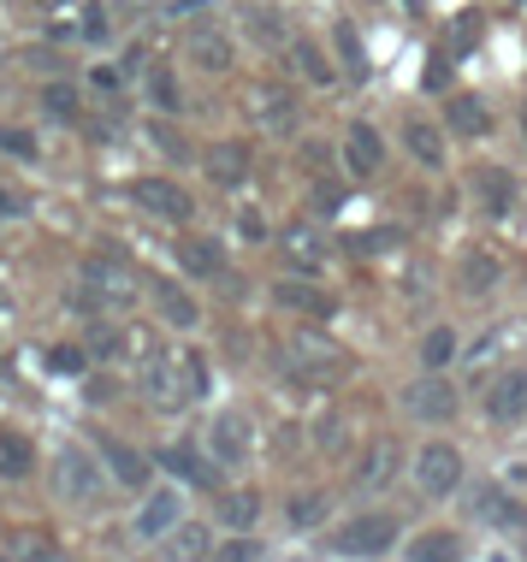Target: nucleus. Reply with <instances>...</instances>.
<instances>
[{
  "mask_svg": "<svg viewBox=\"0 0 527 562\" xmlns=\"http://www.w3.org/2000/svg\"><path fill=\"white\" fill-rule=\"evenodd\" d=\"M108 485V474H101V462L89 450H78V445H66L54 456V492L66 497V504H89V497Z\"/></svg>",
  "mask_w": 527,
  "mask_h": 562,
  "instance_id": "1",
  "label": "nucleus"
},
{
  "mask_svg": "<svg viewBox=\"0 0 527 562\" xmlns=\"http://www.w3.org/2000/svg\"><path fill=\"white\" fill-rule=\"evenodd\" d=\"M83 291L101 302V308H125V302H137V267L113 261V255H96V261L83 267Z\"/></svg>",
  "mask_w": 527,
  "mask_h": 562,
  "instance_id": "2",
  "label": "nucleus"
},
{
  "mask_svg": "<svg viewBox=\"0 0 527 562\" xmlns=\"http://www.w3.org/2000/svg\"><path fill=\"white\" fill-rule=\"evenodd\" d=\"M284 368L303 373V379H326V373H344L350 361H344V349L333 338H321V331H296V338L284 344Z\"/></svg>",
  "mask_w": 527,
  "mask_h": 562,
  "instance_id": "3",
  "label": "nucleus"
},
{
  "mask_svg": "<svg viewBox=\"0 0 527 562\" xmlns=\"http://www.w3.org/2000/svg\"><path fill=\"white\" fill-rule=\"evenodd\" d=\"M391 544H397V521L391 515H356V521H344L333 533V551L344 557H380Z\"/></svg>",
  "mask_w": 527,
  "mask_h": 562,
  "instance_id": "4",
  "label": "nucleus"
},
{
  "mask_svg": "<svg viewBox=\"0 0 527 562\" xmlns=\"http://www.w3.org/2000/svg\"><path fill=\"white\" fill-rule=\"evenodd\" d=\"M403 415L421 420V427H445L450 415H457V391L445 385V379H415V385H403Z\"/></svg>",
  "mask_w": 527,
  "mask_h": 562,
  "instance_id": "5",
  "label": "nucleus"
},
{
  "mask_svg": "<svg viewBox=\"0 0 527 562\" xmlns=\"http://www.w3.org/2000/svg\"><path fill=\"white\" fill-rule=\"evenodd\" d=\"M178 521H184L178 492H172V485H155V492L137 504V515H131V533H137V539H172Z\"/></svg>",
  "mask_w": 527,
  "mask_h": 562,
  "instance_id": "6",
  "label": "nucleus"
},
{
  "mask_svg": "<svg viewBox=\"0 0 527 562\" xmlns=\"http://www.w3.org/2000/svg\"><path fill=\"white\" fill-rule=\"evenodd\" d=\"M415 485H421V497H450L462 485V456L450 445H427L415 456Z\"/></svg>",
  "mask_w": 527,
  "mask_h": 562,
  "instance_id": "7",
  "label": "nucleus"
},
{
  "mask_svg": "<svg viewBox=\"0 0 527 562\" xmlns=\"http://www.w3.org/2000/svg\"><path fill=\"white\" fill-rule=\"evenodd\" d=\"M184 379H190V361H184V356H155V361L143 368L148 403H155V408H178L184 397H195V391H184Z\"/></svg>",
  "mask_w": 527,
  "mask_h": 562,
  "instance_id": "8",
  "label": "nucleus"
},
{
  "mask_svg": "<svg viewBox=\"0 0 527 562\" xmlns=\"http://www.w3.org/2000/svg\"><path fill=\"white\" fill-rule=\"evenodd\" d=\"M131 202L148 207L155 220H172V225H184V220H190V207H195L190 195L172 184V178H137V184H131Z\"/></svg>",
  "mask_w": 527,
  "mask_h": 562,
  "instance_id": "9",
  "label": "nucleus"
},
{
  "mask_svg": "<svg viewBox=\"0 0 527 562\" xmlns=\"http://www.w3.org/2000/svg\"><path fill=\"white\" fill-rule=\"evenodd\" d=\"M486 415L498 420V427H516V420H527V368H504L498 379H492Z\"/></svg>",
  "mask_w": 527,
  "mask_h": 562,
  "instance_id": "10",
  "label": "nucleus"
},
{
  "mask_svg": "<svg viewBox=\"0 0 527 562\" xmlns=\"http://www.w3.org/2000/svg\"><path fill=\"white\" fill-rule=\"evenodd\" d=\"M249 438H255V427H249L244 408H225V415H214V427H208V445H214L220 462H244Z\"/></svg>",
  "mask_w": 527,
  "mask_h": 562,
  "instance_id": "11",
  "label": "nucleus"
},
{
  "mask_svg": "<svg viewBox=\"0 0 527 562\" xmlns=\"http://www.w3.org/2000/svg\"><path fill=\"white\" fill-rule=\"evenodd\" d=\"M96 450H101V462H108V474L125 485V492H137V485H148V456H137L131 445H119L113 432H96Z\"/></svg>",
  "mask_w": 527,
  "mask_h": 562,
  "instance_id": "12",
  "label": "nucleus"
},
{
  "mask_svg": "<svg viewBox=\"0 0 527 562\" xmlns=\"http://www.w3.org/2000/svg\"><path fill=\"white\" fill-rule=\"evenodd\" d=\"M397 462H403V456H397V438H373L368 456L356 462V485H361V492H385V485L397 480Z\"/></svg>",
  "mask_w": 527,
  "mask_h": 562,
  "instance_id": "13",
  "label": "nucleus"
},
{
  "mask_svg": "<svg viewBox=\"0 0 527 562\" xmlns=\"http://www.w3.org/2000/svg\"><path fill=\"white\" fill-rule=\"evenodd\" d=\"M474 521L504 527V533H522V527H527V509L516 504V497H504L498 485H480V492H474Z\"/></svg>",
  "mask_w": 527,
  "mask_h": 562,
  "instance_id": "14",
  "label": "nucleus"
},
{
  "mask_svg": "<svg viewBox=\"0 0 527 562\" xmlns=\"http://www.w3.org/2000/svg\"><path fill=\"white\" fill-rule=\"evenodd\" d=\"M344 166H350L356 178H373L385 166V148H380V131L373 125H350V136H344Z\"/></svg>",
  "mask_w": 527,
  "mask_h": 562,
  "instance_id": "15",
  "label": "nucleus"
},
{
  "mask_svg": "<svg viewBox=\"0 0 527 562\" xmlns=\"http://www.w3.org/2000/svg\"><path fill=\"white\" fill-rule=\"evenodd\" d=\"M208 178H214L220 190H237L249 178V148H237V143L208 148Z\"/></svg>",
  "mask_w": 527,
  "mask_h": 562,
  "instance_id": "16",
  "label": "nucleus"
},
{
  "mask_svg": "<svg viewBox=\"0 0 527 562\" xmlns=\"http://www.w3.org/2000/svg\"><path fill=\"white\" fill-rule=\"evenodd\" d=\"M190 59L202 71H232V42H225L220 30H195V36H190Z\"/></svg>",
  "mask_w": 527,
  "mask_h": 562,
  "instance_id": "17",
  "label": "nucleus"
},
{
  "mask_svg": "<svg viewBox=\"0 0 527 562\" xmlns=\"http://www.w3.org/2000/svg\"><path fill=\"white\" fill-rule=\"evenodd\" d=\"M279 249H284V255H291V261H303V267H321V255H326V243H321V237H314V232H309V225H303V220H296V225H279Z\"/></svg>",
  "mask_w": 527,
  "mask_h": 562,
  "instance_id": "18",
  "label": "nucleus"
},
{
  "mask_svg": "<svg viewBox=\"0 0 527 562\" xmlns=\"http://www.w3.org/2000/svg\"><path fill=\"white\" fill-rule=\"evenodd\" d=\"M403 143H410V155H415L421 166H433V172L445 166V136H439V125H421V119H410Z\"/></svg>",
  "mask_w": 527,
  "mask_h": 562,
  "instance_id": "19",
  "label": "nucleus"
},
{
  "mask_svg": "<svg viewBox=\"0 0 527 562\" xmlns=\"http://www.w3.org/2000/svg\"><path fill=\"white\" fill-rule=\"evenodd\" d=\"M255 515H261V497H255V492H225L220 497V521L232 527V533H249Z\"/></svg>",
  "mask_w": 527,
  "mask_h": 562,
  "instance_id": "20",
  "label": "nucleus"
},
{
  "mask_svg": "<svg viewBox=\"0 0 527 562\" xmlns=\"http://www.w3.org/2000/svg\"><path fill=\"white\" fill-rule=\"evenodd\" d=\"M155 308L167 314L172 326H184V331H190L195 321H202V308H195V296H184L178 284H160V291H155Z\"/></svg>",
  "mask_w": 527,
  "mask_h": 562,
  "instance_id": "21",
  "label": "nucleus"
},
{
  "mask_svg": "<svg viewBox=\"0 0 527 562\" xmlns=\"http://www.w3.org/2000/svg\"><path fill=\"white\" fill-rule=\"evenodd\" d=\"M279 308H303V314H333V296L314 291V284H273Z\"/></svg>",
  "mask_w": 527,
  "mask_h": 562,
  "instance_id": "22",
  "label": "nucleus"
},
{
  "mask_svg": "<svg viewBox=\"0 0 527 562\" xmlns=\"http://www.w3.org/2000/svg\"><path fill=\"white\" fill-rule=\"evenodd\" d=\"M30 462H36V456H30V438L0 432V474H7V480H24V474H30Z\"/></svg>",
  "mask_w": 527,
  "mask_h": 562,
  "instance_id": "23",
  "label": "nucleus"
},
{
  "mask_svg": "<svg viewBox=\"0 0 527 562\" xmlns=\"http://www.w3.org/2000/svg\"><path fill=\"white\" fill-rule=\"evenodd\" d=\"M255 101H261L255 113H261V125H267V131H291V125H296V108H291V95H273V89H261Z\"/></svg>",
  "mask_w": 527,
  "mask_h": 562,
  "instance_id": "24",
  "label": "nucleus"
},
{
  "mask_svg": "<svg viewBox=\"0 0 527 562\" xmlns=\"http://www.w3.org/2000/svg\"><path fill=\"white\" fill-rule=\"evenodd\" d=\"M160 462H167L172 468V474L178 480H195V485H214V474H208V462H202V456H195V450H160Z\"/></svg>",
  "mask_w": 527,
  "mask_h": 562,
  "instance_id": "25",
  "label": "nucleus"
},
{
  "mask_svg": "<svg viewBox=\"0 0 527 562\" xmlns=\"http://www.w3.org/2000/svg\"><path fill=\"white\" fill-rule=\"evenodd\" d=\"M450 125H457L462 136H486V108H480L474 95H457L450 101Z\"/></svg>",
  "mask_w": 527,
  "mask_h": 562,
  "instance_id": "26",
  "label": "nucleus"
},
{
  "mask_svg": "<svg viewBox=\"0 0 527 562\" xmlns=\"http://www.w3.org/2000/svg\"><path fill=\"white\" fill-rule=\"evenodd\" d=\"M321 521H326V492H303V497H291V527L314 533Z\"/></svg>",
  "mask_w": 527,
  "mask_h": 562,
  "instance_id": "27",
  "label": "nucleus"
},
{
  "mask_svg": "<svg viewBox=\"0 0 527 562\" xmlns=\"http://www.w3.org/2000/svg\"><path fill=\"white\" fill-rule=\"evenodd\" d=\"M450 356H457V331H450V326H433L427 338H421V361H427V368H445Z\"/></svg>",
  "mask_w": 527,
  "mask_h": 562,
  "instance_id": "28",
  "label": "nucleus"
},
{
  "mask_svg": "<svg viewBox=\"0 0 527 562\" xmlns=\"http://www.w3.org/2000/svg\"><path fill=\"white\" fill-rule=\"evenodd\" d=\"M178 267H184V272H202V279H208V272H220V255H214V243H178Z\"/></svg>",
  "mask_w": 527,
  "mask_h": 562,
  "instance_id": "29",
  "label": "nucleus"
},
{
  "mask_svg": "<svg viewBox=\"0 0 527 562\" xmlns=\"http://www.w3.org/2000/svg\"><path fill=\"white\" fill-rule=\"evenodd\" d=\"M296 66H303L309 83H333V59L314 48V42H296Z\"/></svg>",
  "mask_w": 527,
  "mask_h": 562,
  "instance_id": "30",
  "label": "nucleus"
},
{
  "mask_svg": "<svg viewBox=\"0 0 527 562\" xmlns=\"http://www.w3.org/2000/svg\"><path fill=\"white\" fill-rule=\"evenodd\" d=\"M172 557H208V527L178 521V533H172Z\"/></svg>",
  "mask_w": 527,
  "mask_h": 562,
  "instance_id": "31",
  "label": "nucleus"
},
{
  "mask_svg": "<svg viewBox=\"0 0 527 562\" xmlns=\"http://www.w3.org/2000/svg\"><path fill=\"white\" fill-rule=\"evenodd\" d=\"M42 108H48L54 119H78V89H71V83H48V89H42Z\"/></svg>",
  "mask_w": 527,
  "mask_h": 562,
  "instance_id": "32",
  "label": "nucleus"
},
{
  "mask_svg": "<svg viewBox=\"0 0 527 562\" xmlns=\"http://www.w3.org/2000/svg\"><path fill=\"white\" fill-rule=\"evenodd\" d=\"M492 279H498V261H492V255H469V261H462V284H469V291H486Z\"/></svg>",
  "mask_w": 527,
  "mask_h": 562,
  "instance_id": "33",
  "label": "nucleus"
},
{
  "mask_svg": "<svg viewBox=\"0 0 527 562\" xmlns=\"http://www.w3.org/2000/svg\"><path fill=\"white\" fill-rule=\"evenodd\" d=\"M125 356L137 361V368H148V361L160 356V349H155V331H148V326H131V331H125Z\"/></svg>",
  "mask_w": 527,
  "mask_h": 562,
  "instance_id": "34",
  "label": "nucleus"
},
{
  "mask_svg": "<svg viewBox=\"0 0 527 562\" xmlns=\"http://www.w3.org/2000/svg\"><path fill=\"white\" fill-rule=\"evenodd\" d=\"M333 42H338V54L350 59V71H368V59H361V36H356L350 24H338V30H333Z\"/></svg>",
  "mask_w": 527,
  "mask_h": 562,
  "instance_id": "35",
  "label": "nucleus"
},
{
  "mask_svg": "<svg viewBox=\"0 0 527 562\" xmlns=\"http://www.w3.org/2000/svg\"><path fill=\"white\" fill-rule=\"evenodd\" d=\"M480 190H486L492 207L504 214V207H509V190H516V184H509V172H480Z\"/></svg>",
  "mask_w": 527,
  "mask_h": 562,
  "instance_id": "36",
  "label": "nucleus"
},
{
  "mask_svg": "<svg viewBox=\"0 0 527 562\" xmlns=\"http://www.w3.org/2000/svg\"><path fill=\"white\" fill-rule=\"evenodd\" d=\"M89 356H96V361H108V356H119V349H125V331H89Z\"/></svg>",
  "mask_w": 527,
  "mask_h": 562,
  "instance_id": "37",
  "label": "nucleus"
},
{
  "mask_svg": "<svg viewBox=\"0 0 527 562\" xmlns=\"http://www.w3.org/2000/svg\"><path fill=\"white\" fill-rule=\"evenodd\" d=\"M410 557H415V562H421V557H457V539H450V533L415 539V544H410Z\"/></svg>",
  "mask_w": 527,
  "mask_h": 562,
  "instance_id": "38",
  "label": "nucleus"
},
{
  "mask_svg": "<svg viewBox=\"0 0 527 562\" xmlns=\"http://www.w3.org/2000/svg\"><path fill=\"white\" fill-rule=\"evenodd\" d=\"M397 237H403V232H391V225H385V232H361V237H356V249H361V255H380L385 243H397Z\"/></svg>",
  "mask_w": 527,
  "mask_h": 562,
  "instance_id": "39",
  "label": "nucleus"
},
{
  "mask_svg": "<svg viewBox=\"0 0 527 562\" xmlns=\"http://www.w3.org/2000/svg\"><path fill=\"white\" fill-rule=\"evenodd\" d=\"M155 101H160V113H178V89L167 71H155Z\"/></svg>",
  "mask_w": 527,
  "mask_h": 562,
  "instance_id": "40",
  "label": "nucleus"
},
{
  "mask_svg": "<svg viewBox=\"0 0 527 562\" xmlns=\"http://www.w3.org/2000/svg\"><path fill=\"white\" fill-rule=\"evenodd\" d=\"M7 551H12V557H54V544H48V539H12Z\"/></svg>",
  "mask_w": 527,
  "mask_h": 562,
  "instance_id": "41",
  "label": "nucleus"
},
{
  "mask_svg": "<svg viewBox=\"0 0 527 562\" xmlns=\"http://www.w3.org/2000/svg\"><path fill=\"white\" fill-rule=\"evenodd\" d=\"M148 136H155L160 148H167V160H184V143H178V136H172L167 125H148Z\"/></svg>",
  "mask_w": 527,
  "mask_h": 562,
  "instance_id": "42",
  "label": "nucleus"
},
{
  "mask_svg": "<svg viewBox=\"0 0 527 562\" xmlns=\"http://www.w3.org/2000/svg\"><path fill=\"white\" fill-rule=\"evenodd\" d=\"M172 19H190V24H202V19H208V0H172Z\"/></svg>",
  "mask_w": 527,
  "mask_h": 562,
  "instance_id": "43",
  "label": "nucleus"
},
{
  "mask_svg": "<svg viewBox=\"0 0 527 562\" xmlns=\"http://www.w3.org/2000/svg\"><path fill=\"white\" fill-rule=\"evenodd\" d=\"M492 356H498V331H492V338H480V344L469 349V368H486Z\"/></svg>",
  "mask_w": 527,
  "mask_h": 562,
  "instance_id": "44",
  "label": "nucleus"
},
{
  "mask_svg": "<svg viewBox=\"0 0 527 562\" xmlns=\"http://www.w3.org/2000/svg\"><path fill=\"white\" fill-rule=\"evenodd\" d=\"M338 207H344L338 190H314V214H338Z\"/></svg>",
  "mask_w": 527,
  "mask_h": 562,
  "instance_id": "45",
  "label": "nucleus"
},
{
  "mask_svg": "<svg viewBox=\"0 0 527 562\" xmlns=\"http://www.w3.org/2000/svg\"><path fill=\"white\" fill-rule=\"evenodd\" d=\"M0 148H12V155H30V148H36V143H30L24 131H0Z\"/></svg>",
  "mask_w": 527,
  "mask_h": 562,
  "instance_id": "46",
  "label": "nucleus"
},
{
  "mask_svg": "<svg viewBox=\"0 0 527 562\" xmlns=\"http://www.w3.org/2000/svg\"><path fill=\"white\" fill-rule=\"evenodd\" d=\"M225 557H261V544H255V539H232V544H225Z\"/></svg>",
  "mask_w": 527,
  "mask_h": 562,
  "instance_id": "47",
  "label": "nucleus"
},
{
  "mask_svg": "<svg viewBox=\"0 0 527 562\" xmlns=\"http://www.w3.org/2000/svg\"><path fill=\"white\" fill-rule=\"evenodd\" d=\"M19 207H24L19 195H12V190H0V220H12V214H19Z\"/></svg>",
  "mask_w": 527,
  "mask_h": 562,
  "instance_id": "48",
  "label": "nucleus"
},
{
  "mask_svg": "<svg viewBox=\"0 0 527 562\" xmlns=\"http://www.w3.org/2000/svg\"><path fill=\"white\" fill-rule=\"evenodd\" d=\"M522 136H527V113H522Z\"/></svg>",
  "mask_w": 527,
  "mask_h": 562,
  "instance_id": "49",
  "label": "nucleus"
},
{
  "mask_svg": "<svg viewBox=\"0 0 527 562\" xmlns=\"http://www.w3.org/2000/svg\"><path fill=\"white\" fill-rule=\"evenodd\" d=\"M410 7H421V0H410Z\"/></svg>",
  "mask_w": 527,
  "mask_h": 562,
  "instance_id": "50",
  "label": "nucleus"
}]
</instances>
